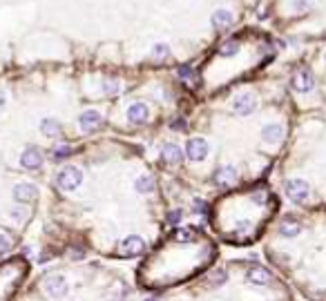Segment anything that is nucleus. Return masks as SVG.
I'll list each match as a JSON object with an SVG mask.
<instances>
[{"mask_svg": "<svg viewBox=\"0 0 326 301\" xmlns=\"http://www.w3.org/2000/svg\"><path fill=\"white\" fill-rule=\"evenodd\" d=\"M103 125V116L96 110H85L79 116V130L83 134H94Z\"/></svg>", "mask_w": 326, "mask_h": 301, "instance_id": "nucleus-5", "label": "nucleus"}, {"mask_svg": "<svg viewBox=\"0 0 326 301\" xmlns=\"http://www.w3.org/2000/svg\"><path fill=\"white\" fill-rule=\"evenodd\" d=\"M279 237H286V239H290V237H297L300 234V230H302V226H300V221L297 219H293V217H286L284 221L279 223Z\"/></svg>", "mask_w": 326, "mask_h": 301, "instance_id": "nucleus-17", "label": "nucleus"}, {"mask_svg": "<svg viewBox=\"0 0 326 301\" xmlns=\"http://www.w3.org/2000/svg\"><path fill=\"white\" fill-rule=\"evenodd\" d=\"M262 138L266 143H270V145L284 141V125H282V123H268V125H264Z\"/></svg>", "mask_w": 326, "mask_h": 301, "instance_id": "nucleus-14", "label": "nucleus"}, {"mask_svg": "<svg viewBox=\"0 0 326 301\" xmlns=\"http://www.w3.org/2000/svg\"><path fill=\"white\" fill-rule=\"evenodd\" d=\"M41 132L45 134V136H49V138H56V136H61L63 127H61V123H58L56 118H42V121H41Z\"/></svg>", "mask_w": 326, "mask_h": 301, "instance_id": "nucleus-18", "label": "nucleus"}, {"mask_svg": "<svg viewBox=\"0 0 326 301\" xmlns=\"http://www.w3.org/2000/svg\"><path fill=\"white\" fill-rule=\"evenodd\" d=\"M192 207H195V212H197V214H205V212H208V203H205L204 199H195Z\"/></svg>", "mask_w": 326, "mask_h": 301, "instance_id": "nucleus-31", "label": "nucleus"}, {"mask_svg": "<svg viewBox=\"0 0 326 301\" xmlns=\"http://www.w3.org/2000/svg\"><path fill=\"white\" fill-rule=\"evenodd\" d=\"M237 234H242L244 241H246V239H250V234H253V223H250V221L237 223Z\"/></svg>", "mask_w": 326, "mask_h": 301, "instance_id": "nucleus-27", "label": "nucleus"}, {"mask_svg": "<svg viewBox=\"0 0 326 301\" xmlns=\"http://www.w3.org/2000/svg\"><path fill=\"white\" fill-rule=\"evenodd\" d=\"M14 199L18 201V203H29V201H36V196H38V188L36 185H32V183H18V185H14Z\"/></svg>", "mask_w": 326, "mask_h": 301, "instance_id": "nucleus-11", "label": "nucleus"}, {"mask_svg": "<svg viewBox=\"0 0 326 301\" xmlns=\"http://www.w3.org/2000/svg\"><path fill=\"white\" fill-rule=\"evenodd\" d=\"M179 78L183 80V83H188V85H197V74H195V69L188 67V65L179 67Z\"/></svg>", "mask_w": 326, "mask_h": 301, "instance_id": "nucleus-24", "label": "nucleus"}, {"mask_svg": "<svg viewBox=\"0 0 326 301\" xmlns=\"http://www.w3.org/2000/svg\"><path fill=\"white\" fill-rule=\"evenodd\" d=\"M237 52H239V42L237 40H224L219 45V56H224V58H230Z\"/></svg>", "mask_w": 326, "mask_h": 301, "instance_id": "nucleus-20", "label": "nucleus"}, {"mask_svg": "<svg viewBox=\"0 0 326 301\" xmlns=\"http://www.w3.org/2000/svg\"><path fill=\"white\" fill-rule=\"evenodd\" d=\"M232 110H235V114H239V116L253 114V112L257 110V96H255L253 92H242V94H237L235 98H232Z\"/></svg>", "mask_w": 326, "mask_h": 301, "instance_id": "nucleus-4", "label": "nucleus"}, {"mask_svg": "<svg viewBox=\"0 0 326 301\" xmlns=\"http://www.w3.org/2000/svg\"><path fill=\"white\" fill-rule=\"evenodd\" d=\"M293 87L297 94H308V92L315 90V76L310 74L308 69H300L293 76Z\"/></svg>", "mask_w": 326, "mask_h": 301, "instance_id": "nucleus-7", "label": "nucleus"}, {"mask_svg": "<svg viewBox=\"0 0 326 301\" xmlns=\"http://www.w3.org/2000/svg\"><path fill=\"white\" fill-rule=\"evenodd\" d=\"M237 181H239V174H237L235 165H221L215 172V183L219 185V188H230Z\"/></svg>", "mask_w": 326, "mask_h": 301, "instance_id": "nucleus-9", "label": "nucleus"}, {"mask_svg": "<svg viewBox=\"0 0 326 301\" xmlns=\"http://www.w3.org/2000/svg\"><path fill=\"white\" fill-rule=\"evenodd\" d=\"M185 156H188L190 161H204L205 156H208V141L205 138H190L188 143H185Z\"/></svg>", "mask_w": 326, "mask_h": 301, "instance_id": "nucleus-6", "label": "nucleus"}, {"mask_svg": "<svg viewBox=\"0 0 326 301\" xmlns=\"http://www.w3.org/2000/svg\"><path fill=\"white\" fill-rule=\"evenodd\" d=\"M42 152L38 148H34V145H29V148L22 150L20 154V165L25 169H41L42 168Z\"/></svg>", "mask_w": 326, "mask_h": 301, "instance_id": "nucleus-8", "label": "nucleus"}, {"mask_svg": "<svg viewBox=\"0 0 326 301\" xmlns=\"http://www.w3.org/2000/svg\"><path fill=\"white\" fill-rule=\"evenodd\" d=\"M172 130H185V123L181 121V118H177V121L172 123Z\"/></svg>", "mask_w": 326, "mask_h": 301, "instance_id": "nucleus-35", "label": "nucleus"}, {"mask_svg": "<svg viewBox=\"0 0 326 301\" xmlns=\"http://www.w3.org/2000/svg\"><path fill=\"white\" fill-rule=\"evenodd\" d=\"M315 5V0H293L290 2V9L297 11V14H304V11H310Z\"/></svg>", "mask_w": 326, "mask_h": 301, "instance_id": "nucleus-25", "label": "nucleus"}, {"mask_svg": "<svg viewBox=\"0 0 326 301\" xmlns=\"http://www.w3.org/2000/svg\"><path fill=\"white\" fill-rule=\"evenodd\" d=\"M11 219H14V221H25L27 219V210L25 207H11Z\"/></svg>", "mask_w": 326, "mask_h": 301, "instance_id": "nucleus-30", "label": "nucleus"}, {"mask_svg": "<svg viewBox=\"0 0 326 301\" xmlns=\"http://www.w3.org/2000/svg\"><path fill=\"white\" fill-rule=\"evenodd\" d=\"M174 239H177V241H192V239H195V232H192L190 227H185V230H177V232H174Z\"/></svg>", "mask_w": 326, "mask_h": 301, "instance_id": "nucleus-28", "label": "nucleus"}, {"mask_svg": "<svg viewBox=\"0 0 326 301\" xmlns=\"http://www.w3.org/2000/svg\"><path fill=\"white\" fill-rule=\"evenodd\" d=\"M145 250V241H143L139 234H130L121 241V254L123 257H137Z\"/></svg>", "mask_w": 326, "mask_h": 301, "instance_id": "nucleus-10", "label": "nucleus"}, {"mask_svg": "<svg viewBox=\"0 0 326 301\" xmlns=\"http://www.w3.org/2000/svg\"><path fill=\"white\" fill-rule=\"evenodd\" d=\"M69 154H72V148H69V145H56V148H54V152H52V159L54 161H58V163H61V161H65L69 156Z\"/></svg>", "mask_w": 326, "mask_h": 301, "instance_id": "nucleus-26", "label": "nucleus"}, {"mask_svg": "<svg viewBox=\"0 0 326 301\" xmlns=\"http://www.w3.org/2000/svg\"><path fill=\"white\" fill-rule=\"evenodd\" d=\"M9 250H11V239L7 237V234L0 232V257H5Z\"/></svg>", "mask_w": 326, "mask_h": 301, "instance_id": "nucleus-29", "label": "nucleus"}, {"mask_svg": "<svg viewBox=\"0 0 326 301\" xmlns=\"http://www.w3.org/2000/svg\"><path fill=\"white\" fill-rule=\"evenodd\" d=\"M181 217H183V214H181V210H172V212H170V214H168V217H165V219H168V223H172V226H177V223L181 221Z\"/></svg>", "mask_w": 326, "mask_h": 301, "instance_id": "nucleus-32", "label": "nucleus"}, {"mask_svg": "<svg viewBox=\"0 0 326 301\" xmlns=\"http://www.w3.org/2000/svg\"><path fill=\"white\" fill-rule=\"evenodd\" d=\"M161 159H163V163H168V165H179L181 159H183V152L174 143H165L161 150Z\"/></svg>", "mask_w": 326, "mask_h": 301, "instance_id": "nucleus-16", "label": "nucleus"}, {"mask_svg": "<svg viewBox=\"0 0 326 301\" xmlns=\"http://www.w3.org/2000/svg\"><path fill=\"white\" fill-rule=\"evenodd\" d=\"M81 183H83V172L79 168H74V165H65L56 174V185L61 190H67V192L76 190Z\"/></svg>", "mask_w": 326, "mask_h": 301, "instance_id": "nucleus-1", "label": "nucleus"}, {"mask_svg": "<svg viewBox=\"0 0 326 301\" xmlns=\"http://www.w3.org/2000/svg\"><path fill=\"white\" fill-rule=\"evenodd\" d=\"M150 118V107L145 103H132L127 107V121L134 123V125H143V123Z\"/></svg>", "mask_w": 326, "mask_h": 301, "instance_id": "nucleus-13", "label": "nucleus"}, {"mask_svg": "<svg viewBox=\"0 0 326 301\" xmlns=\"http://www.w3.org/2000/svg\"><path fill=\"white\" fill-rule=\"evenodd\" d=\"M250 199H253V201H259V203H264V201H266V194H264V192H253V196H250Z\"/></svg>", "mask_w": 326, "mask_h": 301, "instance_id": "nucleus-34", "label": "nucleus"}, {"mask_svg": "<svg viewBox=\"0 0 326 301\" xmlns=\"http://www.w3.org/2000/svg\"><path fill=\"white\" fill-rule=\"evenodd\" d=\"M103 92H105L107 96H116L119 92H121V80L119 78H105L103 80Z\"/></svg>", "mask_w": 326, "mask_h": 301, "instance_id": "nucleus-23", "label": "nucleus"}, {"mask_svg": "<svg viewBox=\"0 0 326 301\" xmlns=\"http://www.w3.org/2000/svg\"><path fill=\"white\" fill-rule=\"evenodd\" d=\"M284 192L293 203H306L310 196V185L304 179H290V181H286Z\"/></svg>", "mask_w": 326, "mask_h": 301, "instance_id": "nucleus-3", "label": "nucleus"}, {"mask_svg": "<svg viewBox=\"0 0 326 301\" xmlns=\"http://www.w3.org/2000/svg\"><path fill=\"white\" fill-rule=\"evenodd\" d=\"M226 281H228V272L224 268H215L210 275H208V283L210 285H224Z\"/></svg>", "mask_w": 326, "mask_h": 301, "instance_id": "nucleus-22", "label": "nucleus"}, {"mask_svg": "<svg viewBox=\"0 0 326 301\" xmlns=\"http://www.w3.org/2000/svg\"><path fill=\"white\" fill-rule=\"evenodd\" d=\"M134 188H137L139 194H150L154 190V179L147 174H141L137 181H134Z\"/></svg>", "mask_w": 326, "mask_h": 301, "instance_id": "nucleus-19", "label": "nucleus"}, {"mask_svg": "<svg viewBox=\"0 0 326 301\" xmlns=\"http://www.w3.org/2000/svg\"><path fill=\"white\" fill-rule=\"evenodd\" d=\"M42 290L47 292V297H52V299H63L69 290V283L63 275H47L42 279Z\"/></svg>", "mask_w": 326, "mask_h": 301, "instance_id": "nucleus-2", "label": "nucleus"}, {"mask_svg": "<svg viewBox=\"0 0 326 301\" xmlns=\"http://www.w3.org/2000/svg\"><path fill=\"white\" fill-rule=\"evenodd\" d=\"M168 56H170V45H165V42H157L152 47V52H150L152 60H165Z\"/></svg>", "mask_w": 326, "mask_h": 301, "instance_id": "nucleus-21", "label": "nucleus"}, {"mask_svg": "<svg viewBox=\"0 0 326 301\" xmlns=\"http://www.w3.org/2000/svg\"><path fill=\"white\" fill-rule=\"evenodd\" d=\"M5 105H7V92L0 90V112L5 110Z\"/></svg>", "mask_w": 326, "mask_h": 301, "instance_id": "nucleus-33", "label": "nucleus"}, {"mask_svg": "<svg viewBox=\"0 0 326 301\" xmlns=\"http://www.w3.org/2000/svg\"><path fill=\"white\" fill-rule=\"evenodd\" d=\"M246 279H248V283H253V285H270V283H273V275H270V270L262 268V265H255V268L248 270Z\"/></svg>", "mask_w": 326, "mask_h": 301, "instance_id": "nucleus-12", "label": "nucleus"}, {"mask_svg": "<svg viewBox=\"0 0 326 301\" xmlns=\"http://www.w3.org/2000/svg\"><path fill=\"white\" fill-rule=\"evenodd\" d=\"M232 22H235V14H232L230 9H217L215 14H212V27L219 29V32L232 27Z\"/></svg>", "mask_w": 326, "mask_h": 301, "instance_id": "nucleus-15", "label": "nucleus"}]
</instances>
